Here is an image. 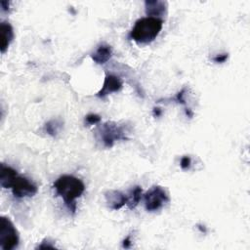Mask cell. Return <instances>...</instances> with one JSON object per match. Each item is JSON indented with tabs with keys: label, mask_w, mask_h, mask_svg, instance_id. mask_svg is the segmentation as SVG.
I'll return each instance as SVG.
<instances>
[{
	"label": "cell",
	"mask_w": 250,
	"mask_h": 250,
	"mask_svg": "<svg viewBox=\"0 0 250 250\" xmlns=\"http://www.w3.org/2000/svg\"><path fill=\"white\" fill-rule=\"evenodd\" d=\"M54 188L67 208L74 213L76 209L75 199L80 197L85 190L83 182L72 175H62L54 183Z\"/></svg>",
	"instance_id": "6da1fadb"
},
{
	"label": "cell",
	"mask_w": 250,
	"mask_h": 250,
	"mask_svg": "<svg viewBox=\"0 0 250 250\" xmlns=\"http://www.w3.org/2000/svg\"><path fill=\"white\" fill-rule=\"evenodd\" d=\"M163 25L161 19L145 17L139 19L130 32V37L139 44H148L159 34Z\"/></svg>",
	"instance_id": "7a4b0ae2"
},
{
	"label": "cell",
	"mask_w": 250,
	"mask_h": 250,
	"mask_svg": "<svg viewBox=\"0 0 250 250\" xmlns=\"http://www.w3.org/2000/svg\"><path fill=\"white\" fill-rule=\"evenodd\" d=\"M19 244V233L9 218H0V246L4 250H12Z\"/></svg>",
	"instance_id": "3957f363"
},
{
	"label": "cell",
	"mask_w": 250,
	"mask_h": 250,
	"mask_svg": "<svg viewBox=\"0 0 250 250\" xmlns=\"http://www.w3.org/2000/svg\"><path fill=\"white\" fill-rule=\"evenodd\" d=\"M97 134L104 146L106 147H111L114 142L117 140L126 139L124 126L118 125L114 122H106L103 124L97 130Z\"/></svg>",
	"instance_id": "277c9868"
},
{
	"label": "cell",
	"mask_w": 250,
	"mask_h": 250,
	"mask_svg": "<svg viewBox=\"0 0 250 250\" xmlns=\"http://www.w3.org/2000/svg\"><path fill=\"white\" fill-rule=\"evenodd\" d=\"M144 199L146 209L152 212L160 209L166 202H168L169 197L162 187L154 186L146 192Z\"/></svg>",
	"instance_id": "5b68a950"
},
{
	"label": "cell",
	"mask_w": 250,
	"mask_h": 250,
	"mask_svg": "<svg viewBox=\"0 0 250 250\" xmlns=\"http://www.w3.org/2000/svg\"><path fill=\"white\" fill-rule=\"evenodd\" d=\"M10 188H12L13 194L18 198L32 196L37 192V187L32 182L19 175L14 179Z\"/></svg>",
	"instance_id": "8992f818"
},
{
	"label": "cell",
	"mask_w": 250,
	"mask_h": 250,
	"mask_svg": "<svg viewBox=\"0 0 250 250\" xmlns=\"http://www.w3.org/2000/svg\"><path fill=\"white\" fill-rule=\"evenodd\" d=\"M122 88V82L119 77L109 74L106 75L104 81V85L102 89L98 92L97 96L99 98H104L113 92H118Z\"/></svg>",
	"instance_id": "52a82bcc"
},
{
	"label": "cell",
	"mask_w": 250,
	"mask_h": 250,
	"mask_svg": "<svg viewBox=\"0 0 250 250\" xmlns=\"http://www.w3.org/2000/svg\"><path fill=\"white\" fill-rule=\"evenodd\" d=\"M106 203L113 210H118L127 202V195L118 190H108L104 193Z\"/></svg>",
	"instance_id": "ba28073f"
},
{
	"label": "cell",
	"mask_w": 250,
	"mask_h": 250,
	"mask_svg": "<svg viewBox=\"0 0 250 250\" xmlns=\"http://www.w3.org/2000/svg\"><path fill=\"white\" fill-rule=\"evenodd\" d=\"M145 5H146V13L147 17L159 19L158 17L164 16L166 14V10H167L166 2L158 1V0L146 1Z\"/></svg>",
	"instance_id": "9c48e42d"
},
{
	"label": "cell",
	"mask_w": 250,
	"mask_h": 250,
	"mask_svg": "<svg viewBox=\"0 0 250 250\" xmlns=\"http://www.w3.org/2000/svg\"><path fill=\"white\" fill-rule=\"evenodd\" d=\"M0 31H1V53H5L8 46L10 45L11 41L14 38V31L13 27L9 22H1L0 24Z\"/></svg>",
	"instance_id": "30bf717a"
},
{
	"label": "cell",
	"mask_w": 250,
	"mask_h": 250,
	"mask_svg": "<svg viewBox=\"0 0 250 250\" xmlns=\"http://www.w3.org/2000/svg\"><path fill=\"white\" fill-rule=\"evenodd\" d=\"M112 55V49L109 45L103 44L98 47V49L92 54V60L99 64H103L106 62Z\"/></svg>",
	"instance_id": "8fae6325"
},
{
	"label": "cell",
	"mask_w": 250,
	"mask_h": 250,
	"mask_svg": "<svg viewBox=\"0 0 250 250\" xmlns=\"http://www.w3.org/2000/svg\"><path fill=\"white\" fill-rule=\"evenodd\" d=\"M18 176L17 171L13 168L1 164V173H0V185L4 188H10L14 179Z\"/></svg>",
	"instance_id": "7c38bea8"
},
{
	"label": "cell",
	"mask_w": 250,
	"mask_h": 250,
	"mask_svg": "<svg viewBox=\"0 0 250 250\" xmlns=\"http://www.w3.org/2000/svg\"><path fill=\"white\" fill-rule=\"evenodd\" d=\"M142 198V188L141 187L137 186V187H134L129 194L127 195V202H126V205L129 207V209H134L140 202Z\"/></svg>",
	"instance_id": "4fadbf2b"
},
{
	"label": "cell",
	"mask_w": 250,
	"mask_h": 250,
	"mask_svg": "<svg viewBox=\"0 0 250 250\" xmlns=\"http://www.w3.org/2000/svg\"><path fill=\"white\" fill-rule=\"evenodd\" d=\"M62 127V122L60 120H51L49 122H47L45 124V131L50 135V136H56L57 133L59 132V130L61 129Z\"/></svg>",
	"instance_id": "5bb4252c"
},
{
	"label": "cell",
	"mask_w": 250,
	"mask_h": 250,
	"mask_svg": "<svg viewBox=\"0 0 250 250\" xmlns=\"http://www.w3.org/2000/svg\"><path fill=\"white\" fill-rule=\"evenodd\" d=\"M101 121V117L98 114L95 113H90L85 116V123L88 125H94L97 124Z\"/></svg>",
	"instance_id": "9a60e30c"
},
{
	"label": "cell",
	"mask_w": 250,
	"mask_h": 250,
	"mask_svg": "<svg viewBox=\"0 0 250 250\" xmlns=\"http://www.w3.org/2000/svg\"><path fill=\"white\" fill-rule=\"evenodd\" d=\"M190 163H191V160H190V157L189 156H183L182 159H181V162H180V166L183 170H187L190 167Z\"/></svg>",
	"instance_id": "2e32d148"
},
{
	"label": "cell",
	"mask_w": 250,
	"mask_h": 250,
	"mask_svg": "<svg viewBox=\"0 0 250 250\" xmlns=\"http://www.w3.org/2000/svg\"><path fill=\"white\" fill-rule=\"evenodd\" d=\"M185 92H186V88L182 89V90H181V91L176 95V97H175L173 100H174V101H176V102H177V103H179V104H182L186 105V101H185V99H184Z\"/></svg>",
	"instance_id": "e0dca14e"
},
{
	"label": "cell",
	"mask_w": 250,
	"mask_h": 250,
	"mask_svg": "<svg viewBox=\"0 0 250 250\" xmlns=\"http://www.w3.org/2000/svg\"><path fill=\"white\" fill-rule=\"evenodd\" d=\"M228 57H229L228 54H220V55H217L216 57H214V58H213V61H214L215 62L222 63V62H224L227 61Z\"/></svg>",
	"instance_id": "ac0fdd59"
},
{
	"label": "cell",
	"mask_w": 250,
	"mask_h": 250,
	"mask_svg": "<svg viewBox=\"0 0 250 250\" xmlns=\"http://www.w3.org/2000/svg\"><path fill=\"white\" fill-rule=\"evenodd\" d=\"M51 242H49L48 240H43L42 242H41V244L37 247V249H54L55 248V246L54 245H52V244H50Z\"/></svg>",
	"instance_id": "d6986e66"
},
{
	"label": "cell",
	"mask_w": 250,
	"mask_h": 250,
	"mask_svg": "<svg viewBox=\"0 0 250 250\" xmlns=\"http://www.w3.org/2000/svg\"><path fill=\"white\" fill-rule=\"evenodd\" d=\"M130 245H131V240H130V237L128 236V237H126V238L124 239V241H123V247H124V248H129Z\"/></svg>",
	"instance_id": "ffe728a7"
},
{
	"label": "cell",
	"mask_w": 250,
	"mask_h": 250,
	"mask_svg": "<svg viewBox=\"0 0 250 250\" xmlns=\"http://www.w3.org/2000/svg\"><path fill=\"white\" fill-rule=\"evenodd\" d=\"M161 115V109L159 107H154L153 108V116L158 117Z\"/></svg>",
	"instance_id": "44dd1931"
}]
</instances>
